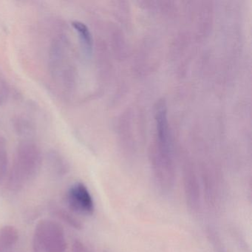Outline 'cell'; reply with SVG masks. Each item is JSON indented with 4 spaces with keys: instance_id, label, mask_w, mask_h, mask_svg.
Returning a JSON list of instances; mask_svg holds the SVG:
<instances>
[{
    "instance_id": "cell-9",
    "label": "cell",
    "mask_w": 252,
    "mask_h": 252,
    "mask_svg": "<svg viewBox=\"0 0 252 252\" xmlns=\"http://www.w3.org/2000/svg\"><path fill=\"white\" fill-rule=\"evenodd\" d=\"M8 152L6 141L3 137L0 136V180H2L8 169Z\"/></svg>"
},
{
    "instance_id": "cell-6",
    "label": "cell",
    "mask_w": 252,
    "mask_h": 252,
    "mask_svg": "<svg viewBox=\"0 0 252 252\" xmlns=\"http://www.w3.org/2000/svg\"><path fill=\"white\" fill-rule=\"evenodd\" d=\"M17 230L11 225H5L0 228V252H6L11 249L18 240Z\"/></svg>"
},
{
    "instance_id": "cell-3",
    "label": "cell",
    "mask_w": 252,
    "mask_h": 252,
    "mask_svg": "<svg viewBox=\"0 0 252 252\" xmlns=\"http://www.w3.org/2000/svg\"><path fill=\"white\" fill-rule=\"evenodd\" d=\"M69 206L82 215H91L94 212V202L89 190L82 183L72 186L67 194Z\"/></svg>"
},
{
    "instance_id": "cell-1",
    "label": "cell",
    "mask_w": 252,
    "mask_h": 252,
    "mask_svg": "<svg viewBox=\"0 0 252 252\" xmlns=\"http://www.w3.org/2000/svg\"><path fill=\"white\" fill-rule=\"evenodd\" d=\"M39 146L32 140H24L17 146L14 166L10 176V187L19 189L23 183L34 176L42 163Z\"/></svg>"
},
{
    "instance_id": "cell-5",
    "label": "cell",
    "mask_w": 252,
    "mask_h": 252,
    "mask_svg": "<svg viewBox=\"0 0 252 252\" xmlns=\"http://www.w3.org/2000/svg\"><path fill=\"white\" fill-rule=\"evenodd\" d=\"M158 135L159 138V153L171 156L170 142H169V127H168L166 110L163 103L158 105L156 111Z\"/></svg>"
},
{
    "instance_id": "cell-2",
    "label": "cell",
    "mask_w": 252,
    "mask_h": 252,
    "mask_svg": "<svg viewBox=\"0 0 252 252\" xmlns=\"http://www.w3.org/2000/svg\"><path fill=\"white\" fill-rule=\"evenodd\" d=\"M33 242L39 252H64L67 248L63 227L50 220H43L37 224Z\"/></svg>"
},
{
    "instance_id": "cell-8",
    "label": "cell",
    "mask_w": 252,
    "mask_h": 252,
    "mask_svg": "<svg viewBox=\"0 0 252 252\" xmlns=\"http://www.w3.org/2000/svg\"><path fill=\"white\" fill-rule=\"evenodd\" d=\"M13 126L17 135L22 137H31L34 134L33 124L23 116H18L13 120Z\"/></svg>"
},
{
    "instance_id": "cell-4",
    "label": "cell",
    "mask_w": 252,
    "mask_h": 252,
    "mask_svg": "<svg viewBox=\"0 0 252 252\" xmlns=\"http://www.w3.org/2000/svg\"><path fill=\"white\" fill-rule=\"evenodd\" d=\"M184 191L186 201L190 211L197 213L201 209V187L194 172L187 170L184 175Z\"/></svg>"
},
{
    "instance_id": "cell-12",
    "label": "cell",
    "mask_w": 252,
    "mask_h": 252,
    "mask_svg": "<svg viewBox=\"0 0 252 252\" xmlns=\"http://www.w3.org/2000/svg\"><path fill=\"white\" fill-rule=\"evenodd\" d=\"M55 212L57 217L61 218L64 222H67V223L70 224L71 226L74 227L75 228H82V224L79 222V220L75 218L71 214L62 209H56Z\"/></svg>"
},
{
    "instance_id": "cell-10",
    "label": "cell",
    "mask_w": 252,
    "mask_h": 252,
    "mask_svg": "<svg viewBox=\"0 0 252 252\" xmlns=\"http://www.w3.org/2000/svg\"><path fill=\"white\" fill-rule=\"evenodd\" d=\"M49 158L51 160L52 167L54 168L55 170L60 173H65L67 172V165L64 159L60 156L59 153L56 152H52L49 154Z\"/></svg>"
},
{
    "instance_id": "cell-13",
    "label": "cell",
    "mask_w": 252,
    "mask_h": 252,
    "mask_svg": "<svg viewBox=\"0 0 252 252\" xmlns=\"http://www.w3.org/2000/svg\"><path fill=\"white\" fill-rule=\"evenodd\" d=\"M72 252H88V250L82 242L76 241L72 248Z\"/></svg>"
},
{
    "instance_id": "cell-7",
    "label": "cell",
    "mask_w": 252,
    "mask_h": 252,
    "mask_svg": "<svg viewBox=\"0 0 252 252\" xmlns=\"http://www.w3.org/2000/svg\"><path fill=\"white\" fill-rule=\"evenodd\" d=\"M72 26L79 34L85 51L88 54H91L94 47V39L88 26L85 23L79 21H73L72 23Z\"/></svg>"
},
{
    "instance_id": "cell-11",
    "label": "cell",
    "mask_w": 252,
    "mask_h": 252,
    "mask_svg": "<svg viewBox=\"0 0 252 252\" xmlns=\"http://www.w3.org/2000/svg\"><path fill=\"white\" fill-rule=\"evenodd\" d=\"M10 87L2 70H0V106L3 105L8 100Z\"/></svg>"
}]
</instances>
